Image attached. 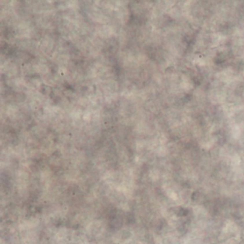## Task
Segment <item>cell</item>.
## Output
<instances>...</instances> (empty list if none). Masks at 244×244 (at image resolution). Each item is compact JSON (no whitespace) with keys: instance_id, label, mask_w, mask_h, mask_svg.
<instances>
[]
</instances>
